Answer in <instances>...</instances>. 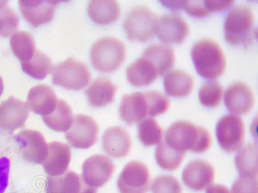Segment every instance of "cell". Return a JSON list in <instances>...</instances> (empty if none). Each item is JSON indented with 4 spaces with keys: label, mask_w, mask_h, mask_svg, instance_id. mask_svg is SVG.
I'll use <instances>...</instances> for the list:
<instances>
[{
    "label": "cell",
    "mask_w": 258,
    "mask_h": 193,
    "mask_svg": "<svg viewBox=\"0 0 258 193\" xmlns=\"http://www.w3.org/2000/svg\"><path fill=\"white\" fill-rule=\"evenodd\" d=\"M165 143L175 150L186 153H204L212 144L211 135L206 128L188 121H177L167 130Z\"/></svg>",
    "instance_id": "6da1fadb"
},
{
    "label": "cell",
    "mask_w": 258,
    "mask_h": 193,
    "mask_svg": "<svg viewBox=\"0 0 258 193\" xmlns=\"http://www.w3.org/2000/svg\"><path fill=\"white\" fill-rule=\"evenodd\" d=\"M192 58L196 70L202 77L216 79L223 74L226 68V58L222 48L216 41L204 39L193 45Z\"/></svg>",
    "instance_id": "7a4b0ae2"
},
{
    "label": "cell",
    "mask_w": 258,
    "mask_h": 193,
    "mask_svg": "<svg viewBox=\"0 0 258 193\" xmlns=\"http://www.w3.org/2000/svg\"><path fill=\"white\" fill-rule=\"evenodd\" d=\"M126 56L125 46L113 37H104L91 48L92 64L101 72L111 73L118 69Z\"/></svg>",
    "instance_id": "3957f363"
},
{
    "label": "cell",
    "mask_w": 258,
    "mask_h": 193,
    "mask_svg": "<svg viewBox=\"0 0 258 193\" xmlns=\"http://www.w3.org/2000/svg\"><path fill=\"white\" fill-rule=\"evenodd\" d=\"M254 15L250 8L240 5L232 9L226 17L225 40L231 45L248 43L254 34Z\"/></svg>",
    "instance_id": "277c9868"
},
{
    "label": "cell",
    "mask_w": 258,
    "mask_h": 193,
    "mask_svg": "<svg viewBox=\"0 0 258 193\" xmlns=\"http://www.w3.org/2000/svg\"><path fill=\"white\" fill-rule=\"evenodd\" d=\"M158 20L157 15L149 9L137 6L126 15L123 28L129 40L146 42L155 36Z\"/></svg>",
    "instance_id": "5b68a950"
},
{
    "label": "cell",
    "mask_w": 258,
    "mask_h": 193,
    "mask_svg": "<svg viewBox=\"0 0 258 193\" xmlns=\"http://www.w3.org/2000/svg\"><path fill=\"white\" fill-rule=\"evenodd\" d=\"M91 79V73L86 64L73 57L53 68L52 83L66 89L80 90L89 84Z\"/></svg>",
    "instance_id": "8992f818"
},
{
    "label": "cell",
    "mask_w": 258,
    "mask_h": 193,
    "mask_svg": "<svg viewBox=\"0 0 258 193\" xmlns=\"http://www.w3.org/2000/svg\"><path fill=\"white\" fill-rule=\"evenodd\" d=\"M219 144L228 153H234L242 148L245 141V126L238 116L228 115L222 117L216 126Z\"/></svg>",
    "instance_id": "52a82bcc"
},
{
    "label": "cell",
    "mask_w": 258,
    "mask_h": 193,
    "mask_svg": "<svg viewBox=\"0 0 258 193\" xmlns=\"http://www.w3.org/2000/svg\"><path fill=\"white\" fill-rule=\"evenodd\" d=\"M151 177L147 165L140 161H131L125 165L117 179L120 193H147Z\"/></svg>",
    "instance_id": "ba28073f"
},
{
    "label": "cell",
    "mask_w": 258,
    "mask_h": 193,
    "mask_svg": "<svg viewBox=\"0 0 258 193\" xmlns=\"http://www.w3.org/2000/svg\"><path fill=\"white\" fill-rule=\"evenodd\" d=\"M99 126L91 117L78 114L74 117L72 125L66 137L71 146L77 149H89L95 144Z\"/></svg>",
    "instance_id": "9c48e42d"
},
{
    "label": "cell",
    "mask_w": 258,
    "mask_h": 193,
    "mask_svg": "<svg viewBox=\"0 0 258 193\" xmlns=\"http://www.w3.org/2000/svg\"><path fill=\"white\" fill-rule=\"evenodd\" d=\"M15 138L25 161L32 164H43L48 155V144L40 132L25 130Z\"/></svg>",
    "instance_id": "30bf717a"
},
{
    "label": "cell",
    "mask_w": 258,
    "mask_h": 193,
    "mask_svg": "<svg viewBox=\"0 0 258 193\" xmlns=\"http://www.w3.org/2000/svg\"><path fill=\"white\" fill-rule=\"evenodd\" d=\"M115 165L109 157L95 155L87 158L82 165V177L87 185L101 187L111 178Z\"/></svg>",
    "instance_id": "8fae6325"
},
{
    "label": "cell",
    "mask_w": 258,
    "mask_h": 193,
    "mask_svg": "<svg viewBox=\"0 0 258 193\" xmlns=\"http://www.w3.org/2000/svg\"><path fill=\"white\" fill-rule=\"evenodd\" d=\"M189 33L187 23L178 14L171 13L158 20L156 34L165 43H181Z\"/></svg>",
    "instance_id": "7c38bea8"
},
{
    "label": "cell",
    "mask_w": 258,
    "mask_h": 193,
    "mask_svg": "<svg viewBox=\"0 0 258 193\" xmlns=\"http://www.w3.org/2000/svg\"><path fill=\"white\" fill-rule=\"evenodd\" d=\"M214 177L213 165L202 160L191 161L182 173L184 184L196 191H202L213 185Z\"/></svg>",
    "instance_id": "4fadbf2b"
},
{
    "label": "cell",
    "mask_w": 258,
    "mask_h": 193,
    "mask_svg": "<svg viewBox=\"0 0 258 193\" xmlns=\"http://www.w3.org/2000/svg\"><path fill=\"white\" fill-rule=\"evenodd\" d=\"M28 116L27 103L11 96L0 104V129L15 132L24 126Z\"/></svg>",
    "instance_id": "5bb4252c"
},
{
    "label": "cell",
    "mask_w": 258,
    "mask_h": 193,
    "mask_svg": "<svg viewBox=\"0 0 258 193\" xmlns=\"http://www.w3.org/2000/svg\"><path fill=\"white\" fill-rule=\"evenodd\" d=\"M98 188L87 185L82 175L68 170L57 176H48L47 193H97Z\"/></svg>",
    "instance_id": "9a60e30c"
},
{
    "label": "cell",
    "mask_w": 258,
    "mask_h": 193,
    "mask_svg": "<svg viewBox=\"0 0 258 193\" xmlns=\"http://www.w3.org/2000/svg\"><path fill=\"white\" fill-rule=\"evenodd\" d=\"M59 1L54 0H20L23 16L32 26L38 27L51 22Z\"/></svg>",
    "instance_id": "2e32d148"
},
{
    "label": "cell",
    "mask_w": 258,
    "mask_h": 193,
    "mask_svg": "<svg viewBox=\"0 0 258 193\" xmlns=\"http://www.w3.org/2000/svg\"><path fill=\"white\" fill-rule=\"evenodd\" d=\"M225 104L232 114H248L254 105V96L252 89L243 82H236L227 89L225 94Z\"/></svg>",
    "instance_id": "e0dca14e"
},
{
    "label": "cell",
    "mask_w": 258,
    "mask_h": 193,
    "mask_svg": "<svg viewBox=\"0 0 258 193\" xmlns=\"http://www.w3.org/2000/svg\"><path fill=\"white\" fill-rule=\"evenodd\" d=\"M71 160V150L68 144L59 142L48 144V153L42 165L50 176H60L68 171Z\"/></svg>",
    "instance_id": "ac0fdd59"
},
{
    "label": "cell",
    "mask_w": 258,
    "mask_h": 193,
    "mask_svg": "<svg viewBox=\"0 0 258 193\" xmlns=\"http://www.w3.org/2000/svg\"><path fill=\"white\" fill-rule=\"evenodd\" d=\"M148 105L143 92L125 94L119 106V114L126 125L140 123L148 116Z\"/></svg>",
    "instance_id": "d6986e66"
},
{
    "label": "cell",
    "mask_w": 258,
    "mask_h": 193,
    "mask_svg": "<svg viewBox=\"0 0 258 193\" xmlns=\"http://www.w3.org/2000/svg\"><path fill=\"white\" fill-rule=\"evenodd\" d=\"M102 146L103 150L110 157H125L131 148L130 135L119 126L108 128L103 135Z\"/></svg>",
    "instance_id": "ffe728a7"
},
{
    "label": "cell",
    "mask_w": 258,
    "mask_h": 193,
    "mask_svg": "<svg viewBox=\"0 0 258 193\" xmlns=\"http://www.w3.org/2000/svg\"><path fill=\"white\" fill-rule=\"evenodd\" d=\"M57 100L56 93L50 86L39 84L30 89L27 105L31 111L43 117L54 111Z\"/></svg>",
    "instance_id": "44dd1931"
},
{
    "label": "cell",
    "mask_w": 258,
    "mask_h": 193,
    "mask_svg": "<svg viewBox=\"0 0 258 193\" xmlns=\"http://www.w3.org/2000/svg\"><path fill=\"white\" fill-rule=\"evenodd\" d=\"M117 87L107 78L99 77L94 80L85 91L90 105L93 107H103L114 101Z\"/></svg>",
    "instance_id": "7402d4cb"
},
{
    "label": "cell",
    "mask_w": 258,
    "mask_h": 193,
    "mask_svg": "<svg viewBox=\"0 0 258 193\" xmlns=\"http://www.w3.org/2000/svg\"><path fill=\"white\" fill-rule=\"evenodd\" d=\"M126 73L129 82L136 87L148 86L158 76L154 64L143 56L128 66Z\"/></svg>",
    "instance_id": "603a6c76"
},
{
    "label": "cell",
    "mask_w": 258,
    "mask_h": 193,
    "mask_svg": "<svg viewBox=\"0 0 258 193\" xmlns=\"http://www.w3.org/2000/svg\"><path fill=\"white\" fill-rule=\"evenodd\" d=\"M87 13L98 25H109L118 19L120 6L114 0H93L89 2Z\"/></svg>",
    "instance_id": "cb8c5ba5"
},
{
    "label": "cell",
    "mask_w": 258,
    "mask_h": 193,
    "mask_svg": "<svg viewBox=\"0 0 258 193\" xmlns=\"http://www.w3.org/2000/svg\"><path fill=\"white\" fill-rule=\"evenodd\" d=\"M164 88L168 95L174 98H184L192 90V77L183 70H174L166 74L163 80Z\"/></svg>",
    "instance_id": "d4e9b609"
},
{
    "label": "cell",
    "mask_w": 258,
    "mask_h": 193,
    "mask_svg": "<svg viewBox=\"0 0 258 193\" xmlns=\"http://www.w3.org/2000/svg\"><path fill=\"white\" fill-rule=\"evenodd\" d=\"M143 57L149 59L155 66L158 76L163 75L175 64L174 50L169 46L154 44L149 46L143 54Z\"/></svg>",
    "instance_id": "484cf974"
},
{
    "label": "cell",
    "mask_w": 258,
    "mask_h": 193,
    "mask_svg": "<svg viewBox=\"0 0 258 193\" xmlns=\"http://www.w3.org/2000/svg\"><path fill=\"white\" fill-rule=\"evenodd\" d=\"M74 119L72 109L62 100H57L54 111L43 117L46 125L57 132H66L70 128Z\"/></svg>",
    "instance_id": "4316f807"
},
{
    "label": "cell",
    "mask_w": 258,
    "mask_h": 193,
    "mask_svg": "<svg viewBox=\"0 0 258 193\" xmlns=\"http://www.w3.org/2000/svg\"><path fill=\"white\" fill-rule=\"evenodd\" d=\"M22 68L25 73L34 79H44L53 70V64L50 57L36 49L29 60L22 62Z\"/></svg>",
    "instance_id": "83f0119b"
},
{
    "label": "cell",
    "mask_w": 258,
    "mask_h": 193,
    "mask_svg": "<svg viewBox=\"0 0 258 193\" xmlns=\"http://www.w3.org/2000/svg\"><path fill=\"white\" fill-rule=\"evenodd\" d=\"M258 149L257 143H249L235 158V164L243 176H257Z\"/></svg>",
    "instance_id": "f1b7e54d"
},
{
    "label": "cell",
    "mask_w": 258,
    "mask_h": 193,
    "mask_svg": "<svg viewBox=\"0 0 258 193\" xmlns=\"http://www.w3.org/2000/svg\"><path fill=\"white\" fill-rule=\"evenodd\" d=\"M11 49L21 63L29 60L36 50L33 36L29 32H16L10 40Z\"/></svg>",
    "instance_id": "f546056e"
},
{
    "label": "cell",
    "mask_w": 258,
    "mask_h": 193,
    "mask_svg": "<svg viewBox=\"0 0 258 193\" xmlns=\"http://www.w3.org/2000/svg\"><path fill=\"white\" fill-rule=\"evenodd\" d=\"M185 153L170 148L165 142H161L156 150V160L161 169L174 171L183 162Z\"/></svg>",
    "instance_id": "4dcf8cb0"
},
{
    "label": "cell",
    "mask_w": 258,
    "mask_h": 193,
    "mask_svg": "<svg viewBox=\"0 0 258 193\" xmlns=\"http://www.w3.org/2000/svg\"><path fill=\"white\" fill-rule=\"evenodd\" d=\"M138 128V138L144 146L149 147L159 145L162 142L163 129L157 121L147 118L140 122Z\"/></svg>",
    "instance_id": "1f68e13d"
},
{
    "label": "cell",
    "mask_w": 258,
    "mask_h": 193,
    "mask_svg": "<svg viewBox=\"0 0 258 193\" xmlns=\"http://www.w3.org/2000/svg\"><path fill=\"white\" fill-rule=\"evenodd\" d=\"M223 88L217 82L205 83L199 90L200 103L205 107L214 108L218 107L222 100Z\"/></svg>",
    "instance_id": "d6a6232c"
},
{
    "label": "cell",
    "mask_w": 258,
    "mask_h": 193,
    "mask_svg": "<svg viewBox=\"0 0 258 193\" xmlns=\"http://www.w3.org/2000/svg\"><path fill=\"white\" fill-rule=\"evenodd\" d=\"M148 105V116L155 117L164 114L169 110V99L158 91H149L144 93Z\"/></svg>",
    "instance_id": "836d02e7"
},
{
    "label": "cell",
    "mask_w": 258,
    "mask_h": 193,
    "mask_svg": "<svg viewBox=\"0 0 258 193\" xmlns=\"http://www.w3.org/2000/svg\"><path fill=\"white\" fill-rule=\"evenodd\" d=\"M19 20L15 11L8 6H0V36L13 35L18 29Z\"/></svg>",
    "instance_id": "e575fe53"
},
{
    "label": "cell",
    "mask_w": 258,
    "mask_h": 193,
    "mask_svg": "<svg viewBox=\"0 0 258 193\" xmlns=\"http://www.w3.org/2000/svg\"><path fill=\"white\" fill-rule=\"evenodd\" d=\"M151 190L153 193H182V187L173 176L161 175L154 179Z\"/></svg>",
    "instance_id": "d590c367"
},
{
    "label": "cell",
    "mask_w": 258,
    "mask_h": 193,
    "mask_svg": "<svg viewBox=\"0 0 258 193\" xmlns=\"http://www.w3.org/2000/svg\"><path fill=\"white\" fill-rule=\"evenodd\" d=\"M257 176H241L232 185L231 193H258Z\"/></svg>",
    "instance_id": "8d00e7d4"
},
{
    "label": "cell",
    "mask_w": 258,
    "mask_h": 193,
    "mask_svg": "<svg viewBox=\"0 0 258 193\" xmlns=\"http://www.w3.org/2000/svg\"><path fill=\"white\" fill-rule=\"evenodd\" d=\"M184 10L188 15L195 18H203L212 13L206 8L204 1H185Z\"/></svg>",
    "instance_id": "74e56055"
},
{
    "label": "cell",
    "mask_w": 258,
    "mask_h": 193,
    "mask_svg": "<svg viewBox=\"0 0 258 193\" xmlns=\"http://www.w3.org/2000/svg\"><path fill=\"white\" fill-rule=\"evenodd\" d=\"M206 8L209 9L211 13L219 12V11H225L226 9L229 8L232 4L234 3V1L230 0V1H214V0H207L204 1Z\"/></svg>",
    "instance_id": "f35d334b"
},
{
    "label": "cell",
    "mask_w": 258,
    "mask_h": 193,
    "mask_svg": "<svg viewBox=\"0 0 258 193\" xmlns=\"http://www.w3.org/2000/svg\"><path fill=\"white\" fill-rule=\"evenodd\" d=\"M206 193H230L227 187L223 185H212L207 188Z\"/></svg>",
    "instance_id": "ab89813d"
},
{
    "label": "cell",
    "mask_w": 258,
    "mask_h": 193,
    "mask_svg": "<svg viewBox=\"0 0 258 193\" xmlns=\"http://www.w3.org/2000/svg\"><path fill=\"white\" fill-rule=\"evenodd\" d=\"M162 4L168 8L181 9L185 6V1H162Z\"/></svg>",
    "instance_id": "60d3db41"
},
{
    "label": "cell",
    "mask_w": 258,
    "mask_h": 193,
    "mask_svg": "<svg viewBox=\"0 0 258 193\" xmlns=\"http://www.w3.org/2000/svg\"><path fill=\"white\" fill-rule=\"evenodd\" d=\"M4 90V80L2 79V78L1 76H0V96L2 95V93H3Z\"/></svg>",
    "instance_id": "b9f144b4"
}]
</instances>
